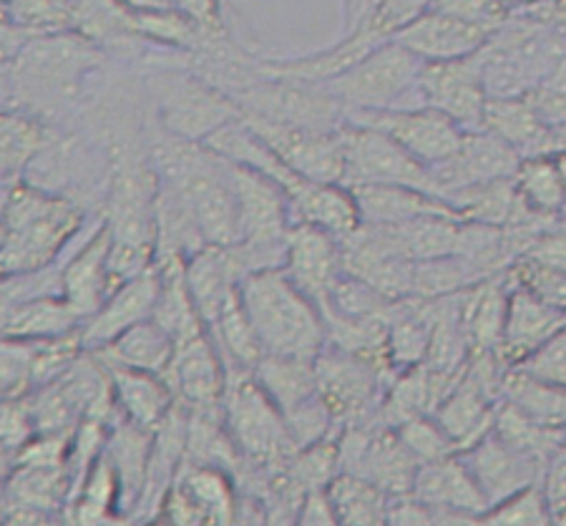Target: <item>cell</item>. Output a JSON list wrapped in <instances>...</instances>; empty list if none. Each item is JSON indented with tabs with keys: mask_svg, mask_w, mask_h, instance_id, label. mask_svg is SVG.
Returning <instances> with one entry per match:
<instances>
[{
	"mask_svg": "<svg viewBox=\"0 0 566 526\" xmlns=\"http://www.w3.org/2000/svg\"><path fill=\"white\" fill-rule=\"evenodd\" d=\"M207 330L212 333L230 374H252L254 366H258L264 356L258 333H254L250 317L244 313L240 290L227 301L222 313L217 315V320L209 325Z\"/></svg>",
	"mask_w": 566,
	"mask_h": 526,
	"instance_id": "obj_29",
	"label": "cell"
},
{
	"mask_svg": "<svg viewBox=\"0 0 566 526\" xmlns=\"http://www.w3.org/2000/svg\"><path fill=\"white\" fill-rule=\"evenodd\" d=\"M431 8L461 18V21L479 25V29H486L496 33L504 29L509 18V6L504 0H433Z\"/></svg>",
	"mask_w": 566,
	"mask_h": 526,
	"instance_id": "obj_39",
	"label": "cell"
},
{
	"mask_svg": "<svg viewBox=\"0 0 566 526\" xmlns=\"http://www.w3.org/2000/svg\"><path fill=\"white\" fill-rule=\"evenodd\" d=\"M554 157H556V165H559V169H562V177H564V185H566V151L554 154Z\"/></svg>",
	"mask_w": 566,
	"mask_h": 526,
	"instance_id": "obj_43",
	"label": "cell"
},
{
	"mask_svg": "<svg viewBox=\"0 0 566 526\" xmlns=\"http://www.w3.org/2000/svg\"><path fill=\"white\" fill-rule=\"evenodd\" d=\"M11 63L13 86L25 84L33 96L49 98L51 106L76 94L78 81L98 63L94 41L78 35H49L18 49Z\"/></svg>",
	"mask_w": 566,
	"mask_h": 526,
	"instance_id": "obj_7",
	"label": "cell"
},
{
	"mask_svg": "<svg viewBox=\"0 0 566 526\" xmlns=\"http://www.w3.org/2000/svg\"><path fill=\"white\" fill-rule=\"evenodd\" d=\"M340 524H386L390 496L368 478L340 471L327 486Z\"/></svg>",
	"mask_w": 566,
	"mask_h": 526,
	"instance_id": "obj_31",
	"label": "cell"
},
{
	"mask_svg": "<svg viewBox=\"0 0 566 526\" xmlns=\"http://www.w3.org/2000/svg\"><path fill=\"white\" fill-rule=\"evenodd\" d=\"M514 368L536 380H542L546 386L566 391V320L549 340H544L532 356H526Z\"/></svg>",
	"mask_w": 566,
	"mask_h": 526,
	"instance_id": "obj_37",
	"label": "cell"
},
{
	"mask_svg": "<svg viewBox=\"0 0 566 526\" xmlns=\"http://www.w3.org/2000/svg\"><path fill=\"white\" fill-rule=\"evenodd\" d=\"M491 35L494 33L486 29L465 23L461 18L438 11V8H428L423 15H418L413 23H408L406 29L392 35V41L406 45L426 63H438L473 56L489 43Z\"/></svg>",
	"mask_w": 566,
	"mask_h": 526,
	"instance_id": "obj_20",
	"label": "cell"
},
{
	"mask_svg": "<svg viewBox=\"0 0 566 526\" xmlns=\"http://www.w3.org/2000/svg\"><path fill=\"white\" fill-rule=\"evenodd\" d=\"M167 380L175 388L177 403L189 411L222 408L230 370H227L212 333L202 330L177 343L175 362H171Z\"/></svg>",
	"mask_w": 566,
	"mask_h": 526,
	"instance_id": "obj_14",
	"label": "cell"
},
{
	"mask_svg": "<svg viewBox=\"0 0 566 526\" xmlns=\"http://www.w3.org/2000/svg\"><path fill=\"white\" fill-rule=\"evenodd\" d=\"M501 393L528 419L566 431V391L562 388L546 386L542 380L522 374L518 368H509Z\"/></svg>",
	"mask_w": 566,
	"mask_h": 526,
	"instance_id": "obj_32",
	"label": "cell"
},
{
	"mask_svg": "<svg viewBox=\"0 0 566 526\" xmlns=\"http://www.w3.org/2000/svg\"><path fill=\"white\" fill-rule=\"evenodd\" d=\"M104 362L108 366V374H112L116 415L142 425V429H157L171 408L177 406L175 388L169 386V380L164 376L146 374V370L118 366V362Z\"/></svg>",
	"mask_w": 566,
	"mask_h": 526,
	"instance_id": "obj_22",
	"label": "cell"
},
{
	"mask_svg": "<svg viewBox=\"0 0 566 526\" xmlns=\"http://www.w3.org/2000/svg\"><path fill=\"white\" fill-rule=\"evenodd\" d=\"M232 102L248 116L317 132H337L345 122L343 104L331 86L319 81L262 74L254 84L234 94Z\"/></svg>",
	"mask_w": 566,
	"mask_h": 526,
	"instance_id": "obj_6",
	"label": "cell"
},
{
	"mask_svg": "<svg viewBox=\"0 0 566 526\" xmlns=\"http://www.w3.org/2000/svg\"><path fill=\"white\" fill-rule=\"evenodd\" d=\"M84 210L41 185L6 181L3 192V275L51 267L76 238Z\"/></svg>",
	"mask_w": 566,
	"mask_h": 526,
	"instance_id": "obj_1",
	"label": "cell"
},
{
	"mask_svg": "<svg viewBox=\"0 0 566 526\" xmlns=\"http://www.w3.org/2000/svg\"><path fill=\"white\" fill-rule=\"evenodd\" d=\"M423 66L426 61L390 39L340 76L327 81V86L343 104L345 114L386 112L398 108L406 96H416Z\"/></svg>",
	"mask_w": 566,
	"mask_h": 526,
	"instance_id": "obj_4",
	"label": "cell"
},
{
	"mask_svg": "<svg viewBox=\"0 0 566 526\" xmlns=\"http://www.w3.org/2000/svg\"><path fill=\"white\" fill-rule=\"evenodd\" d=\"M337 136H340L345 154V187L403 185L436 194L431 167L418 161L388 134L370 129V126L343 122Z\"/></svg>",
	"mask_w": 566,
	"mask_h": 526,
	"instance_id": "obj_8",
	"label": "cell"
},
{
	"mask_svg": "<svg viewBox=\"0 0 566 526\" xmlns=\"http://www.w3.org/2000/svg\"><path fill=\"white\" fill-rule=\"evenodd\" d=\"M252 378L268 393L282 413L305 403L317 393L315 358L295 356H262L254 366Z\"/></svg>",
	"mask_w": 566,
	"mask_h": 526,
	"instance_id": "obj_28",
	"label": "cell"
},
{
	"mask_svg": "<svg viewBox=\"0 0 566 526\" xmlns=\"http://www.w3.org/2000/svg\"><path fill=\"white\" fill-rule=\"evenodd\" d=\"M297 524H310V526H327V524H340L337 522L335 506L331 502V494L327 488H315V492H307L303 504L297 509Z\"/></svg>",
	"mask_w": 566,
	"mask_h": 526,
	"instance_id": "obj_41",
	"label": "cell"
},
{
	"mask_svg": "<svg viewBox=\"0 0 566 526\" xmlns=\"http://www.w3.org/2000/svg\"><path fill=\"white\" fill-rule=\"evenodd\" d=\"M242 122L260 134L264 144L300 177L325 185H345V154L337 132L305 129L248 114H242Z\"/></svg>",
	"mask_w": 566,
	"mask_h": 526,
	"instance_id": "obj_12",
	"label": "cell"
},
{
	"mask_svg": "<svg viewBox=\"0 0 566 526\" xmlns=\"http://www.w3.org/2000/svg\"><path fill=\"white\" fill-rule=\"evenodd\" d=\"M49 147V129L29 114H3V185L25 177L35 157Z\"/></svg>",
	"mask_w": 566,
	"mask_h": 526,
	"instance_id": "obj_33",
	"label": "cell"
},
{
	"mask_svg": "<svg viewBox=\"0 0 566 526\" xmlns=\"http://www.w3.org/2000/svg\"><path fill=\"white\" fill-rule=\"evenodd\" d=\"M282 267L310 301L323 307L333 283L345 272L343 244L315 224L295 222L287 232Z\"/></svg>",
	"mask_w": 566,
	"mask_h": 526,
	"instance_id": "obj_17",
	"label": "cell"
},
{
	"mask_svg": "<svg viewBox=\"0 0 566 526\" xmlns=\"http://www.w3.org/2000/svg\"><path fill=\"white\" fill-rule=\"evenodd\" d=\"M345 122L370 126L388 134L400 147L413 154L426 167H436L451 159L461 149L465 132L451 116L431 106L386 108V112H350Z\"/></svg>",
	"mask_w": 566,
	"mask_h": 526,
	"instance_id": "obj_10",
	"label": "cell"
},
{
	"mask_svg": "<svg viewBox=\"0 0 566 526\" xmlns=\"http://www.w3.org/2000/svg\"><path fill=\"white\" fill-rule=\"evenodd\" d=\"M431 6L433 0H370L368 21L376 23L388 39H392L400 29L413 23Z\"/></svg>",
	"mask_w": 566,
	"mask_h": 526,
	"instance_id": "obj_40",
	"label": "cell"
},
{
	"mask_svg": "<svg viewBox=\"0 0 566 526\" xmlns=\"http://www.w3.org/2000/svg\"><path fill=\"white\" fill-rule=\"evenodd\" d=\"M175 484L191 498L205 522L227 524L237 519L240 502H237L232 474L227 469L187 459Z\"/></svg>",
	"mask_w": 566,
	"mask_h": 526,
	"instance_id": "obj_27",
	"label": "cell"
},
{
	"mask_svg": "<svg viewBox=\"0 0 566 526\" xmlns=\"http://www.w3.org/2000/svg\"><path fill=\"white\" fill-rule=\"evenodd\" d=\"M244 305L264 356L315 358L327 343L319 307L300 290L285 267L254 270L240 283Z\"/></svg>",
	"mask_w": 566,
	"mask_h": 526,
	"instance_id": "obj_2",
	"label": "cell"
},
{
	"mask_svg": "<svg viewBox=\"0 0 566 526\" xmlns=\"http://www.w3.org/2000/svg\"><path fill=\"white\" fill-rule=\"evenodd\" d=\"M159 287L161 277L157 265L142 272V275H136L129 283L118 285L106 297V303L81 325L84 350H102L122 333L154 317V307H157L159 301Z\"/></svg>",
	"mask_w": 566,
	"mask_h": 526,
	"instance_id": "obj_18",
	"label": "cell"
},
{
	"mask_svg": "<svg viewBox=\"0 0 566 526\" xmlns=\"http://www.w3.org/2000/svg\"><path fill=\"white\" fill-rule=\"evenodd\" d=\"M516 189L522 202L538 217H554L566 212V185L556 157H526L518 165Z\"/></svg>",
	"mask_w": 566,
	"mask_h": 526,
	"instance_id": "obj_30",
	"label": "cell"
},
{
	"mask_svg": "<svg viewBox=\"0 0 566 526\" xmlns=\"http://www.w3.org/2000/svg\"><path fill=\"white\" fill-rule=\"evenodd\" d=\"M509 283L532 293L538 301L566 315V262L522 255L509 267Z\"/></svg>",
	"mask_w": 566,
	"mask_h": 526,
	"instance_id": "obj_34",
	"label": "cell"
},
{
	"mask_svg": "<svg viewBox=\"0 0 566 526\" xmlns=\"http://www.w3.org/2000/svg\"><path fill=\"white\" fill-rule=\"evenodd\" d=\"M522 165V154L489 132H465L461 149L451 159L431 167L436 194L449 197L483 181L511 179Z\"/></svg>",
	"mask_w": 566,
	"mask_h": 526,
	"instance_id": "obj_15",
	"label": "cell"
},
{
	"mask_svg": "<svg viewBox=\"0 0 566 526\" xmlns=\"http://www.w3.org/2000/svg\"><path fill=\"white\" fill-rule=\"evenodd\" d=\"M315 374L317 393L323 396L340 429L376 421L378 408L388 393V376L380 368L333 343H325V348L315 356Z\"/></svg>",
	"mask_w": 566,
	"mask_h": 526,
	"instance_id": "obj_9",
	"label": "cell"
},
{
	"mask_svg": "<svg viewBox=\"0 0 566 526\" xmlns=\"http://www.w3.org/2000/svg\"><path fill=\"white\" fill-rule=\"evenodd\" d=\"M564 320V313L542 303L538 297L528 293V290L511 285L504 338H501L496 356L506 368L518 366V362L526 356H532L544 340H549L552 335L562 328Z\"/></svg>",
	"mask_w": 566,
	"mask_h": 526,
	"instance_id": "obj_21",
	"label": "cell"
},
{
	"mask_svg": "<svg viewBox=\"0 0 566 526\" xmlns=\"http://www.w3.org/2000/svg\"><path fill=\"white\" fill-rule=\"evenodd\" d=\"M39 436L31 406L25 398L3 401V464L13 461L29 443Z\"/></svg>",
	"mask_w": 566,
	"mask_h": 526,
	"instance_id": "obj_38",
	"label": "cell"
},
{
	"mask_svg": "<svg viewBox=\"0 0 566 526\" xmlns=\"http://www.w3.org/2000/svg\"><path fill=\"white\" fill-rule=\"evenodd\" d=\"M396 431L408 451L418 459V464H431V461L459 453L449 433L443 431V425L433 415H416V419L400 423Z\"/></svg>",
	"mask_w": 566,
	"mask_h": 526,
	"instance_id": "obj_36",
	"label": "cell"
},
{
	"mask_svg": "<svg viewBox=\"0 0 566 526\" xmlns=\"http://www.w3.org/2000/svg\"><path fill=\"white\" fill-rule=\"evenodd\" d=\"M416 96L421 106H431L451 116L463 132H481L489 104L481 56L473 53L459 61L426 63L418 76Z\"/></svg>",
	"mask_w": 566,
	"mask_h": 526,
	"instance_id": "obj_11",
	"label": "cell"
},
{
	"mask_svg": "<svg viewBox=\"0 0 566 526\" xmlns=\"http://www.w3.org/2000/svg\"><path fill=\"white\" fill-rule=\"evenodd\" d=\"M164 132L187 141H207L242 112L222 88L179 71H161L149 78Z\"/></svg>",
	"mask_w": 566,
	"mask_h": 526,
	"instance_id": "obj_5",
	"label": "cell"
},
{
	"mask_svg": "<svg viewBox=\"0 0 566 526\" xmlns=\"http://www.w3.org/2000/svg\"><path fill=\"white\" fill-rule=\"evenodd\" d=\"M410 494L431 506L436 522H479L489 512V498L461 453L421 464Z\"/></svg>",
	"mask_w": 566,
	"mask_h": 526,
	"instance_id": "obj_16",
	"label": "cell"
},
{
	"mask_svg": "<svg viewBox=\"0 0 566 526\" xmlns=\"http://www.w3.org/2000/svg\"><path fill=\"white\" fill-rule=\"evenodd\" d=\"M506 6H514V3H522V6H526V3H536V0H504Z\"/></svg>",
	"mask_w": 566,
	"mask_h": 526,
	"instance_id": "obj_44",
	"label": "cell"
},
{
	"mask_svg": "<svg viewBox=\"0 0 566 526\" xmlns=\"http://www.w3.org/2000/svg\"><path fill=\"white\" fill-rule=\"evenodd\" d=\"M222 413L242 461L254 471L272 474L295 456L285 415L252 374H230Z\"/></svg>",
	"mask_w": 566,
	"mask_h": 526,
	"instance_id": "obj_3",
	"label": "cell"
},
{
	"mask_svg": "<svg viewBox=\"0 0 566 526\" xmlns=\"http://www.w3.org/2000/svg\"><path fill=\"white\" fill-rule=\"evenodd\" d=\"M112 248L114 230L108 220H104L86 240L84 248L61 270V295L71 303L73 311L84 317V323L114 293L112 267H108Z\"/></svg>",
	"mask_w": 566,
	"mask_h": 526,
	"instance_id": "obj_19",
	"label": "cell"
},
{
	"mask_svg": "<svg viewBox=\"0 0 566 526\" xmlns=\"http://www.w3.org/2000/svg\"><path fill=\"white\" fill-rule=\"evenodd\" d=\"M84 317L63 295H43L15 305H3V338L53 340L78 333Z\"/></svg>",
	"mask_w": 566,
	"mask_h": 526,
	"instance_id": "obj_25",
	"label": "cell"
},
{
	"mask_svg": "<svg viewBox=\"0 0 566 526\" xmlns=\"http://www.w3.org/2000/svg\"><path fill=\"white\" fill-rule=\"evenodd\" d=\"M461 459L471 469L483 496L489 498V509L526 486L542 484L549 466L534 453L501 439L494 429L473 446L461 451Z\"/></svg>",
	"mask_w": 566,
	"mask_h": 526,
	"instance_id": "obj_13",
	"label": "cell"
},
{
	"mask_svg": "<svg viewBox=\"0 0 566 526\" xmlns=\"http://www.w3.org/2000/svg\"><path fill=\"white\" fill-rule=\"evenodd\" d=\"M290 207L292 220L315 224L319 230L335 234L337 240L350 238L363 224L353 189L345 185H325V181L305 179L297 187V192L290 197Z\"/></svg>",
	"mask_w": 566,
	"mask_h": 526,
	"instance_id": "obj_24",
	"label": "cell"
},
{
	"mask_svg": "<svg viewBox=\"0 0 566 526\" xmlns=\"http://www.w3.org/2000/svg\"><path fill=\"white\" fill-rule=\"evenodd\" d=\"M129 13H144V11H171L179 8V0H118Z\"/></svg>",
	"mask_w": 566,
	"mask_h": 526,
	"instance_id": "obj_42",
	"label": "cell"
},
{
	"mask_svg": "<svg viewBox=\"0 0 566 526\" xmlns=\"http://www.w3.org/2000/svg\"><path fill=\"white\" fill-rule=\"evenodd\" d=\"M363 224H403L428 214L461 217L446 199L403 185L350 187Z\"/></svg>",
	"mask_w": 566,
	"mask_h": 526,
	"instance_id": "obj_23",
	"label": "cell"
},
{
	"mask_svg": "<svg viewBox=\"0 0 566 526\" xmlns=\"http://www.w3.org/2000/svg\"><path fill=\"white\" fill-rule=\"evenodd\" d=\"M483 524H549L554 522L549 498H546L544 484H532L522 492L511 494L504 502L491 506L481 516Z\"/></svg>",
	"mask_w": 566,
	"mask_h": 526,
	"instance_id": "obj_35",
	"label": "cell"
},
{
	"mask_svg": "<svg viewBox=\"0 0 566 526\" xmlns=\"http://www.w3.org/2000/svg\"><path fill=\"white\" fill-rule=\"evenodd\" d=\"M94 353L108 362H118V366L167 378L171 362H175L177 340L154 317H149V320L134 325V328L118 335L106 348Z\"/></svg>",
	"mask_w": 566,
	"mask_h": 526,
	"instance_id": "obj_26",
	"label": "cell"
}]
</instances>
